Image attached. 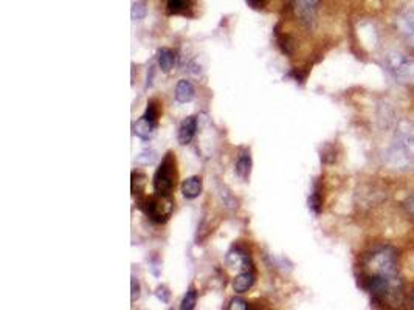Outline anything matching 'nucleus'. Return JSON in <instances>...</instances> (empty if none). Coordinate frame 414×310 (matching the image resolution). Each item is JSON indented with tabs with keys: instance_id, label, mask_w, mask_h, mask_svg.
Returning a JSON list of instances; mask_svg holds the SVG:
<instances>
[{
	"instance_id": "39448f33",
	"label": "nucleus",
	"mask_w": 414,
	"mask_h": 310,
	"mask_svg": "<svg viewBox=\"0 0 414 310\" xmlns=\"http://www.w3.org/2000/svg\"><path fill=\"white\" fill-rule=\"evenodd\" d=\"M385 67L397 81L414 82V60L410 56L391 51L385 56Z\"/></svg>"
},
{
	"instance_id": "4be33fe9",
	"label": "nucleus",
	"mask_w": 414,
	"mask_h": 310,
	"mask_svg": "<svg viewBox=\"0 0 414 310\" xmlns=\"http://www.w3.org/2000/svg\"><path fill=\"white\" fill-rule=\"evenodd\" d=\"M155 295H157V298H159L162 302H168L169 301V292H168V289H165V287L157 289Z\"/></svg>"
},
{
	"instance_id": "9d476101",
	"label": "nucleus",
	"mask_w": 414,
	"mask_h": 310,
	"mask_svg": "<svg viewBox=\"0 0 414 310\" xmlns=\"http://www.w3.org/2000/svg\"><path fill=\"white\" fill-rule=\"evenodd\" d=\"M182 192L187 199H196L199 197L202 192V180L200 177H189L182 185Z\"/></svg>"
},
{
	"instance_id": "412c9836",
	"label": "nucleus",
	"mask_w": 414,
	"mask_h": 310,
	"mask_svg": "<svg viewBox=\"0 0 414 310\" xmlns=\"http://www.w3.org/2000/svg\"><path fill=\"white\" fill-rule=\"evenodd\" d=\"M248 306H247V302L244 301V300H241V298H234V300H232V302H230V306H228V309H232V310H234V309H238V310H245Z\"/></svg>"
},
{
	"instance_id": "2eb2a0df",
	"label": "nucleus",
	"mask_w": 414,
	"mask_h": 310,
	"mask_svg": "<svg viewBox=\"0 0 414 310\" xmlns=\"http://www.w3.org/2000/svg\"><path fill=\"white\" fill-rule=\"evenodd\" d=\"M227 262L230 266H233L234 268H245L250 262V257L245 253H241L239 250H233L230 251L228 256H227Z\"/></svg>"
},
{
	"instance_id": "1a4fd4ad",
	"label": "nucleus",
	"mask_w": 414,
	"mask_h": 310,
	"mask_svg": "<svg viewBox=\"0 0 414 310\" xmlns=\"http://www.w3.org/2000/svg\"><path fill=\"white\" fill-rule=\"evenodd\" d=\"M155 129H157V122L149 121L148 118L141 116V118L134 125V134L141 140H149L153 138Z\"/></svg>"
},
{
	"instance_id": "dca6fc26",
	"label": "nucleus",
	"mask_w": 414,
	"mask_h": 310,
	"mask_svg": "<svg viewBox=\"0 0 414 310\" xmlns=\"http://www.w3.org/2000/svg\"><path fill=\"white\" fill-rule=\"evenodd\" d=\"M189 0H166V10L169 15H187Z\"/></svg>"
},
{
	"instance_id": "4468645a",
	"label": "nucleus",
	"mask_w": 414,
	"mask_h": 310,
	"mask_svg": "<svg viewBox=\"0 0 414 310\" xmlns=\"http://www.w3.org/2000/svg\"><path fill=\"white\" fill-rule=\"evenodd\" d=\"M250 171H252V158H250V154L245 151L241 155L238 163H236V172L242 180H247L250 177Z\"/></svg>"
},
{
	"instance_id": "f03ea898",
	"label": "nucleus",
	"mask_w": 414,
	"mask_h": 310,
	"mask_svg": "<svg viewBox=\"0 0 414 310\" xmlns=\"http://www.w3.org/2000/svg\"><path fill=\"white\" fill-rule=\"evenodd\" d=\"M385 163L393 170L406 171L414 167V129L402 126L385 152Z\"/></svg>"
},
{
	"instance_id": "aec40b11",
	"label": "nucleus",
	"mask_w": 414,
	"mask_h": 310,
	"mask_svg": "<svg viewBox=\"0 0 414 310\" xmlns=\"http://www.w3.org/2000/svg\"><path fill=\"white\" fill-rule=\"evenodd\" d=\"M144 16H146V6H144L143 3H134L132 6V19L134 21H140V19H143Z\"/></svg>"
},
{
	"instance_id": "6e6552de",
	"label": "nucleus",
	"mask_w": 414,
	"mask_h": 310,
	"mask_svg": "<svg viewBox=\"0 0 414 310\" xmlns=\"http://www.w3.org/2000/svg\"><path fill=\"white\" fill-rule=\"evenodd\" d=\"M196 131H197V120L194 118V116H188V118L180 125L179 143L183 146L191 143Z\"/></svg>"
},
{
	"instance_id": "393cba45",
	"label": "nucleus",
	"mask_w": 414,
	"mask_h": 310,
	"mask_svg": "<svg viewBox=\"0 0 414 310\" xmlns=\"http://www.w3.org/2000/svg\"><path fill=\"white\" fill-rule=\"evenodd\" d=\"M413 304H414V298H413Z\"/></svg>"
},
{
	"instance_id": "423d86ee",
	"label": "nucleus",
	"mask_w": 414,
	"mask_h": 310,
	"mask_svg": "<svg viewBox=\"0 0 414 310\" xmlns=\"http://www.w3.org/2000/svg\"><path fill=\"white\" fill-rule=\"evenodd\" d=\"M293 11L301 22L312 25L320 8V0H292Z\"/></svg>"
},
{
	"instance_id": "f8f14e48",
	"label": "nucleus",
	"mask_w": 414,
	"mask_h": 310,
	"mask_svg": "<svg viewBox=\"0 0 414 310\" xmlns=\"http://www.w3.org/2000/svg\"><path fill=\"white\" fill-rule=\"evenodd\" d=\"M253 284H255V276L252 271H244V273H241L239 276L234 277L233 289L234 292L238 293H245L248 289H252Z\"/></svg>"
},
{
	"instance_id": "7ed1b4c3",
	"label": "nucleus",
	"mask_w": 414,
	"mask_h": 310,
	"mask_svg": "<svg viewBox=\"0 0 414 310\" xmlns=\"http://www.w3.org/2000/svg\"><path fill=\"white\" fill-rule=\"evenodd\" d=\"M175 157L173 152L165 155L159 170L154 174V191L160 196H171L173 190L175 188Z\"/></svg>"
},
{
	"instance_id": "6ab92c4d",
	"label": "nucleus",
	"mask_w": 414,
	"mask_h": 310,
	"mask_svg": "<svg viewBox=\"0 0 414 310\" xmlns=\"http://www.w3.org/2000/svg\"><path fill=\"white\" fill-rule=\"evenodd\" d=\"M159 115H160V111H159V106H157L155 101H150L148 104V109L146 112H144V118H148L149 121L153 122H157V120H159Z\"/></svg>"
},
{
	"instance_id": "0eeeda50",
	"label": "nucleus",
	"mask_w": 414,
	"mask_h": 310,
	"mask_svg": "<svg viewBox=\"0 0 414 310\" xmlns=\"http://www.w3.org/2000/svg\"><path fill=\"white\" fill-rule=\"evenodd\" d=\"M396 24L400 35H402L405 37V41L414 48V10L406 8L404 11H400Z\"/></svg>"
},
{
	"instance_id": "ddd939ff",
	"label": "nucleus",
	"mask_w": 414,
	"mask_h": 310,
	"mask_svg": "<svg viewBox=\"0 0 414 310\" xmlns=\"http://www.w3.org/2000/svg\"><path fill=\"white\" fill-rule=\"evenodd\" d=\"M174 61H175V55L173 50L163 48L159 53V66L162 69L163 73H169L174 67Z\"/></svg>"
},
{
	"instance_id": "f257e3e1",
	"label": "nucleus",
	"mask_w": 414,
	"mask_h": 310,
	"mask_svg": "<svg viewBox=\"0 0 414 310\" xmlns=\"http://www.w3.org/2000/svg\"><path fill=\"white\" fill-rule=\"evenodd\" d=\"M397 253L391 247H382L366 257L363 264V289L377 306L402 302V280L399 276Z\"/></svg>"
},
{
	"instance_id": "5701e85b",
	"label": "nucleus",
	"mask_w": 414,
	"mask_h": 310,
	"mask_svg": "<svg viewBox=\"0 0 414 310\" xmlns=\"http://www.w3.org/2000/svg\"><path fill=\"white\" fill-rule=\"evenodd\" d=\"M138 296H140V286H138V281H137V277L135 276H132V301H135Z\"/></svg>"
},
{
	"instance_id": "9b49d317",
	"label": "nucleus",
	"mask_w": 414,
	"mask_h": 310,
	"mask_svg": "<svg viewBox=\"0 0 414 310\" xmlns=\"http://www.w3.org/2000/svg\"><path fill=\"white\" fill-rule=\"evenodd\" d=\"M194 87L193 84L187 81V80H182L179 81L175 87V98L179 102H189L194 98Z\"/></svg>"
},
{
	"instance_id": "a211bd4d",
	"label": "nucleus",
	"mask_w": 414,
	"mask_h": 310,
	"mask_svg": "<svg viewBox=\"0 0 414 310\" xmlns=\"http://www.w3.org/2000/svg\"><path fill=\"white\" fill-rule=\"evenodd\" d=\"M196 302H197V292H196V289L191 287L188 290L185 298H183V301H182V309L183 310H191V309H194Z\"/></svg>"
},
{
	"instance_id": "b1692460",
	"label": "nucleus",
	"mask_w": 414,
	"mask_h": 310,
	"mask_svg": "<svg viewBox=\"0 0 414 310\" xmlns=\"http://www.w3.org/2000/svg\"><path fill=\"white\" fill-rule=\"evenodd\" d=\"M247 3L252 6V8H262V5L266 3V0H247Z\"/></svg>"
},
{
	"instance_id": "20e7f679",
	"label": "nucleus",
	"mask_w": 414,
	"mask_h": 310,
	"mask_svg": "<svg viewBox=\"0 0 414 310\" xmlns=\"http://www.w3.org/2000/svg\"><path fill=\"white\" fill-rule=\"evenodd\" d=\"M140 210L146 215L150 221L157 224L166 222L171 212L174 208V202L171 196H160V194H155L153 197H148L140 202Z\"/></svg>"
},
{
	"instance_id": "f3484780",
	"label": "nucleus",
	"mask_w": 414,
	"mask_h": 310,
	"mask_svg": "<svg viewBox=\"0 0 414 310\" xmlns=\"http://www.w3.org/2000/svg\"><path fill=\"white\" fill-rule=\"evenodd\" d=\"M309 206H311V210L315 212V215H320L321 212V206H323V199H321V194L318 190H315L312 192L311 199H309Z\"/></svg>"
}]
</instances>
